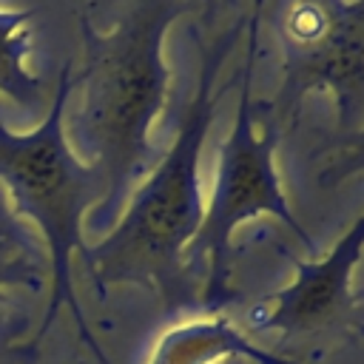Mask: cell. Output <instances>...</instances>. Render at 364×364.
I'll return each mask as SVG.
<instances>
[{
	"mask_svg": "<svg viewBox=\"0 0 364 364\" xmlns=\"http://www.w3.org/2000/svg\"><path fill=\"white\" fill-rule=\"evenodd\" d=\"M185 9L188 0H134L108 31L80 20L82 65L71 77L80 105L68 134L105 176V196L88 213L91 230L114 228L134 185L156 165L151 125L168 94L162 37Z\"/></svg>",
	"mask_w": 364,
	"mask_h": 364,
	"instance_id": "obj_1",
	"label": "cell"
},
{
	"mask_svg": "<svg viewBox=\"0 0 364 364\" xmlns=\"http://www.w3.org/2000/svg\"><path fill=\"white\" fill-rule=\"evenodd\" d=\"M245 23L247 20H236L230 31L202 48L196 94L179 119L171 148L136 188L108 236L82 250L85 267L100 290L111 284H145L154 287L168 307L191 301L185 250L205 213L199 196V156L219 100L216 74Z\"/></svg>",
	"mask_w": 364,
	"mask_h": 364,
	"instance_id": "obj_2",
	"label": "cell"
},
{
	"mask_svg": "<svg viewBox=\"0 0 364 364\" xmlns=\"http://www.w3.org/2000/svg\"><path fill=\"white\" fill-rule=\"evenodd\" d=\"M71 65L60 71L57 94L37 131L11 134L0 111V185L9 193L14 213L28 216L48 247L51 296L40 333H46L63 304L71 307L82 336L91 333L71 287V253L85 250L80 236L82 213L105 196V176L97 165L82 162L65 136V102L71 97Z\"/></svg>",
	"mask_w": 364,
	"mask_h": 364,
	"instance_id": "obj_3",
	"label": "cell"
},
{
	"mask_svg": "<svg viewBox=\"0 0 364 364\" xmlns=\"http://www.w3.org/2000/svg\"><path fill=\"white\" fill-rule=\"evenodd\" d=\"M267 0H256L250 11V40L247 54L239 68V108L230 136L222 145L219 154V171L213 182V193L208 202V210L202 213L199 230L193 233L188 250H185V267L193 273L199 264H208L205 279V301L219 304L228 287V262H230V233L236 225L270 213L287 225V230L313 253L316 242L307 236V230L299 225V219L290 213V205L282 193L276 168H273V151L279 139V128L264 117L262 102L250 100V77L253 63L259 54V23L262 9Z\"/></svg>",
	"mask_w": 364,
	"mask_h": 364,
	"instance_id": "obj_4",
	"label": "cell"
},
{
	"mask_svg": "<svg viewBox=\"0 0 364 364\" xmlns=\"http://www.w3.org/2000/svg\"><path fill=\"white\" fill-rule=\"evenodd\" d=\"M270 26L282 54L276 100L264 117L284 131L310 91H330L338 134L364 131V0H270Z\"/></svg>",
	"mask_w": 364,
	"mask_h": 364,
	"instance_id": "obj_5",
	"label": "cell"
},
{
	"mask_svg": "<svg viewBox=\"0 0 364 364\" xmlns=\"http://www.w3.org/2000/svg\"><path fill=\"white\" fill-rule=\"evenodd\" d=\"M364 250V216L321 262H293L296 279L256 310V330L316 338L347 333L358 321L350 276Z\"/></svg>",
	"mask_w": 364,
	"mask_h": 364,
	"instance_id": "obj_6",
	"label": "cell"
},
{
	"mask_svg": "<svg viewBox=\"0 0 364 364\" xmlns=\"http://www.w3.org/2000/svg\"><path fill=\"white\" fill-rule=\"evenodd\" d=\"M250 358L256 364H293L259 344H253L228 316L191 318L171 327L154 347L148 364H219Z\"/></svg>",
	"mask_w": 364,
	"mask_h": 364,
	"instance_id": "obj_7",
	"label": "cell"
},
{
	"mask_svg": "<svg viewBox=\"0 0 364 364\" xmlns=\"http://www.w3.org/2000/svg\"><path fill=\"white\" fill-rule=\"evenodd\" d=\"M31 9H0V94L17 111H37L43 105V80L26 68V54L31 51L28 23Z\"/></svg>",
	"mask_w": 364,
	"mask_h": 364,
	"instance_id": "obj_8",
	"label": "cell"
},
{
	"mask_svg": "<svg viewBox=\"0 0 364 364\" xmlns=\"http://www.w3.org/2000/svg\"><path fill=\"white\" fill-rule=\"evenodd\" d=\"M321 171H318V185L321 188H336L353 173L364 171V131L355 134H336L330 142L321 145Z\"/></svg>",
	"mask_w": 364,
	"mask_h": 364,
	"instance_id": "obj_9",
	"label": "cell"
},
{
	"mask_svg": "<svg viewBox=\"0 0 364 364\" xmlns=\"http://www.w3.org/2000/svg\"><path fill=\"white\" fill-rule=\"evenodd\" d=\"M6 250L43 259L40 242H37L34 233L26 228V222L14 213L11 199H9V193H6L3 185H0V253H6Z\"/></svg>",
	"mask_w": 364,
	"mask_h": 364,
	"instance_id": "obj_10",
	"label": "cell"
},
{
	"mask_svg": "<svg viewBox=\"0 0 364 364\" xmlns=\"http://www.w3.org/2000/svg\"><path fill=\"white\" fill-rule=\"evenodd\" d=\"M43 267H46L43 259H34V256H26V253H14V250L0 253V304L9 299L6 290L11 284H34V287H40Z\"/></svg>",
	"mask_w": 364,
	"mask_h": 364,
	"instance_id": "obj_11",
	"label": "cell"
},
{
	"mask_svg": "<svg viewBox=\"0 0 364 364\" xmlns=\"http://www.w3.org/2000/svg\"><path fill=\"white\" fill-rule=\"evenodd\" d=\"M0 364H11V361H9V355H6L3 350H0Z\"/></svg>",
	"mask_w": 364,
	"mask_h": 364,
	"instance_id": "obj_12",
	"label": "cell"
},
{
	"mask_svg": "<svg viewBox=\"0 0 364 364\" xmlns=\"http://www.w3.org/2000/svg\"><path fill=\"white\" fill-rule=\"evenodd\" d=\"M225 364H233V361H225Z\"/></svg>",
	"mask_w": 364,
	"mask_h": 364,
	"instance_id": "obj_13",
	"label": "cell"
}]
</instances>
